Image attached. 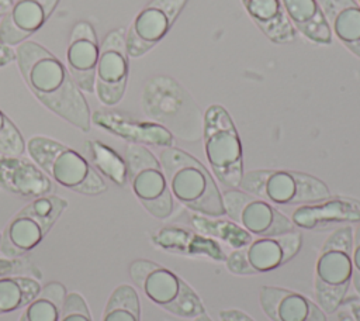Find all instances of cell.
I'll use <instances>...</instances> for the list:
<instances>
[{
  "mask_svg": "<svg viewBox=\"0 0 360 321\" xmlns=\"http://www.w3.org/2000/svg\"><path fill=\"white\" fill-rule=\"evenodd\" d=\"M15 62L27 87L42 106L75 128L90 131V107L66 65L56 55L27 39L17 45Z\"/></svg>",
  "mask_w": 360,
  "mask_h": 321,
  "instance_id": "1",
  "label": "cell"
},
{
  "mask_svg": "<svg viewBox=\"0 0 360 321\" xmlns=\"http://www.w3.org/2000/svg\"><path fill=\"white\" fill-rule=\"evenodd\" d=\"M159 160L176 200L201 215L221 217L225 214L222 194L200 160L176 146L163 148Z\"/></svg>",
  "mask_w": 360,
  "mask_h": 321,
  "instance_id": "2",
  "label": "cell"
},
{
  "mask_svg": "<svg viewBox=\"0 0 360 321\" xmlns=\"http://www.w3.org/2000/svg\"><path fill=\"white\" fill-rule=\"evenodd\" d=\"M25 149L31 159L59 186L84 196H97L107 190L103 176L73 148L49 137H31Z\"/></svg>",
  "mask_w": 360,
  "mask_h": 321,
  "instance_id": "3",
  "label": "cell"
},
{
  "mask_svg": "<svg viewBox=\"0 0 360 321\" xmlns=\"http://www.w3.org/2000/svg\"><path fill=\"white\" fill-rule=\"evenodd\" d=\"M142 107L148 117L183 141L202 137L200 108L188 92L169 76H155L142 93Z\"/></svg>",
  "mask_w": 360,
  "mask_h": 321,
  "instance_id": "4",
  "label": "cell"
},
{
  "mask_svg": "<svg viewBox=\"0 0 360 321\" xmlns=\"http://www.w3.org/2000/svg\"><path fill=\"white\" fill-rule=\"evenodd\" d=\"M353 228L343 225L325 241L315 265V297L325 313H335L352 284Z\"/></svg>",
  "mask_w": 360,
  "mask_h": 321,
  "instance_id": "5",
  "label": "cell"
},
{
  "mask_svg": "<svg viewBox=\"0 0 360 321\" xmlns=\"http://www.w3.org/2000/svg\"><path fill=\"white\" fill-rule=\"evenodd\" d=\"M129 276L152 303L173 315L195 318L205 313L198 294L176 273L153 260H134L129 265Z\"/></svg>",
  "mask_w": 360,
  "mask_h": 321,
  "instance_id": "6",
  "label": "cell"
},
{
  "mask_svg": "<svg viewBox=\"0 0 360 321\" xmlns=\"http://www.w3.org/2000/svg\"><path fill=\"white\" fill-rule=\"evenodd\" d=\"M239 187L270 204H311L330 197L328 186L318 177L284 169H259L243 173Z\"/></svg>",
  "mask_w": 360,
  "mask_h": 321,
  "instance_id": "7",
  "label": "cell"
},
{
  "mask_svg": "<svg viewBox=\"0 0 360 321\" xmlns=\"http://www.w3.org/2000/svg\"><path fill=\"white\" fill-rule=\"evenodd\" d=\"M66 207L68 201L56 194L32 199L6 224L1 232V253L20 258L31 252L48 235Z\"/></svg>",
  "mask_w": 360,
  "mask_h": 321,
  "instance_id": "8",
  "label": "cell"
},
{
  "mask_svg": "<svg viewBox=\"0 0 360 321\" xmlns=\"http://www.w3.org/2000/svg\"><path fill=\"white\" fill-rule=\"evenodd\" d=\"M202 138L208 163L217 179L226 187H239L243 176L242 146L228 111L210 106L202 118Z\"/></svg>",
  "mask_w": 360,
  "mask_h": 321,
  "instance_id": "9",
  "label": "cell"
},
{
  "mask_svg": "<svg viewBox=\"0 0 360 321\" xmlns=\"http://www.w3.org/2000/svg\"><path fill=\"white\" fill-rule=\"evenodd\" d=\"M125 162L128 182L143 208L155 218H167L173 213V196L160 160L145 145L129 144Z\"/></svg>",
  "mask_w": 360,
  "mask_h": 321,
  "instance_id": "10",
  "label": "cell"
},
{
  "mask_svg": "<svg viewBox=\"0 0 360 321\" xmlns=\"http://www.w3.org/2000/svg\"><path fill=\"white\" fill-rule=\"evenodd\" d=\"M301 242L302 237L298 231H288L273 237H259L249 245L231 252L225 259L226 269L238 276L274 270L297 255Z\"/></svg>",
  "mask_w": 360,
  "mask_h": 321,
  "instance_id": "11",
  "label": "cell"
},
{
  "mask_svg": "<svg viewBox=\"0 0 360 321\" xmlns=\"http://www.w3.org/2000/svg\"><path fill=\"white\" fill-rule=\"evenodd\" d=\"M222 203L225 214L250 235L273 237L294 231L292 221L273 204L243 190H226Z\"/></svg>",
  "mask_w": 360,
  "mask_h": 321,
  "instance_id": "12",
  "label": "cell"
},
{
  "mask_svg": "<svg viewBox=\"0 0 360 321\" xmlns=\"http://www.w3.org/2000/svg\"><path fill=\"white\" fill-rule=\"evenodd\" d=\"M128 52L125 45V30L110 31L100 44L96 65L94 92L105 107H112L124 97L128 82Z\"/></svg>",
  "mask_w": 360,
  "mask_h": 321,
  "instance_id": "13",
  "label": "cell"
},
{
  "mask_svg": "<svg viewBox=\"0 0 360 321\" xmlns=\"http://www.w3.org/2000/svg\"><path fill=\"white\" fill-rule=\"evenodd\" d=\"M188 0H150L125 31L128 56L139 58L169 32Z\"/></svg>",
  "mask_w": 360,
  "mask_h": 321,
  "instance_id": "14",
  "label": "cell"
},
{
  "mask_svg": "<svg viewBox=\"0 0 360 321\" xmlns=\"http://www.w3.org/2000/svg\"><path fill=\"white\" fill-rule=\"evenodd\" d=\"M100 44L89 21H77L70 31L66 48V68L82 92L93 93Z\"/></svg>",
  "mask_w": 360,
  "mask_h": 321,
  "instance_id": "15",
  "label": "cell"
},
{
  "mask_svg": "<svg viewBox=\"0 0 360 321\" xmlns=\"http://www.w3.org/2000/svg\"><path fill=\"white\" fill-rule=\"evenodd\" d=\"M91 124L129 144L173 146L174 137L169 130L155 121H142L118 111L96 110L91 113Z\"/></svg>",
  "mask_w": 360,
  "mask_h": 321,
  "instance_id": "16",
  "label": "cell"
},
{
  "mask_svg": "<svg viewBox=\"0 0 360 321\" xmlns=\"http://www.w3.org/2000/svg\"><path fill=\"white\" fill-rule=\"evenodd\" d=\"M59 0H17L0 21V44L17 46L38 32Z\"/></svg>",
  "mask_w": 360,
  "mask_h": 321,
  "instance_id": "17",
  "label": "cell"
},
{
  "mask_svg": "<svg viewBox=\"0 0 360 321\" xmlns=\"http://www.w3.org/2000/svg\"><path fill=\"white\" fill-rule=\"evenodd\" d=\"M0 189L20 197L37 199L53 194L55 186L34 160H30L22 155H0Z\"/></svg>",
  "mask_w": 360,
  "mask_h": 321,
  "instance_id": "18",
  "label": "cell"
},
{
  "mask_svg": "<svg viewBox=\"0 0 360 321\" xmlns=\"http://www.w3.org/2000/svg\"><path fill=\"white\" fill-rule=\"evenodd\" d=\"M259 301L271 321H326L325 311L307 296L276 286H263Z\"/></svg>",
  "mask_w": 360,
  "mask_h": 321,
  "instance_id": "19",
  "label": "cell"
},
{
  "mask_svg": "<svg viewBox=\"0 0 360 321\" xmlns=\"http://www.w3.org/2000/svg\"><path fill=\"white\" fill-rule=\"evenodd\" d=\"M291 221L305 229H322L340 222H359L360 201L346 197H329L318 203L302 204L292 213Z\"/></svg>",
  "mask_w": 360,
  "mask_h": 321,
  "instance_id": "20",
  "label": "cell"
},
{
  "mask_svg": "<svg viewBox=\"0 0 360 321\" xmlns=\"http://www.w3.org/2000/svg\"><path fill=\"white\" fill-rule=\"evenodd\" d=\"M152 242L167 252L186 256H205L214 260H225L226 256L219 244L200 232L179 227H163L152 235Z\"/></svg>",
  "mask_w": 360,
  "mask_h": 321,
  "instance_id": "21",
  "label": "cell"
},
{
  "mask_svg": "<svg viewBox=\"0 0 360 321\" xmlns=\"http://www.w3.org/2000/svg\"><path fill=\"white\" fill-rule=\"evenodd\" d=\"M338 39L360 58V6L354 0H316Z\"/></svg>",
  "mask_w": 360,
  "mask_h": 321,
  "instance_id": "22",
  "label": "cell"
},
{
  "mask_svg": "<svg viewBox=\"0 0 360 321\" xmlns=\"http://www.w3.org/2000/svg\"><path fill=\"white\" fill-rule=\"evenodd\" d=\"M245 10L260 31L276 44H287L295 39L291 25L280 0H240Z\"/></svg>",
  "mask_w": 360,
  "mask_h": 321,
  "instance_id": "23",
  "label": "cell"
},
{
  "mask_svg": "<svg viewBox=\"0 0 360 321\" xmlns=\"http://www.w3.org/2000/svg\"><path fill=\"white\" fill-rule=\"evenodd\" d=\"M283 8L298 32L315 44H330L332 31L316 0H280Z\"/></svg>",
  "mask_w": 360,
  "mask_h": 321,
  "instance_id": "24",
  "label": "cell"
},
{
  "mask_svg": "<svg viewBox=\"0 0 360 321\" xmlns=\"http://www.w3.org/2000/svg\"><path fill=\"white\" fill-rule=\"evenodd\" d=\"M66 294L60 282H48L24 307L18 321H59Z\"/></svg>",
  "mask_w": 360,
  "mask_h": 321,
  "instance_id": "25",
  "label": "cell"
},
{
  "mask_svg": "<svg viewBox=\"0 0 360 321\" xmlns=\"http://www.w3.org/2000/svg\"><path fill=\"white\" fill-rule=\"evenodd\" d=\"M84 149L89 155L90 165L104 177L117 186H125L128 182V169L125 159L111 146L98 141L90 139L84 142Z\"/></svg>",
  "mask_w": 360,
  "mask_h": 321,
  "instance_id": "26",
  "label": "cell"
},
{
  "mask_svg": "<svg viewBox=\"0 0 360 321\" xmlns=\"http://www.w3.org/2000/svg\"><path fill=\"white\" fill-rule=\"evenodd\" d=\"M41 283L27 276L0 277V314L25 307L41 290Z\"/></svg>",
  "mask_w": 360,
  "mask_h": 321,
  "instance_id": "27",
  "label": "cell"
},
{
  "mask_svg": "<svg viewBox=\"0 0 360 321\" xmlns=\"http://www.w3.org/2000/svg\"><path fill=\"white\" fill-rule=\"evenodd\" d=\"M191 224L197 232L221 239L235 249L243 248L252 242V235L232 220H219V217L194 214L191 215Z\"/></svg>",
  "mask_w": 360,
  "mask_h": 321,
  "instance_id": "28",
  "label": "cell"
},
{
  "mask_svg": "<svg viewBox=\"0 0 360 321\" xmlns=\"http://www.w3.org/2000/svg\"><path fill=\"white\" fill-rule=\"evenodd\" d=\"M101 321H141V303L136 290L120 284L110 294Z\"/></svg>",
  "mask_w": 360,
  "mask_h": 321,
  "instance_id": "29",
  "label": "cell"
},
{
  "mask_svg": "<svg viewBox=\"0 0 360 321\" xmlns=\"http://www.w3.org/2000/svg\"><path fill=\"white\" fill-rule=\"evenodd\" d=\"M25 151V141L17 125L0 110V155L21 156Z\"/></svg>",
  "mask_w": 360,
  "mask_h": 321,
  "instance_id": "30",
  "label": "cell"
},
{
  "mask_svg": "<svg viewBox=\"0 0 360 321\" xmlns=\"http://www.w3.org/2000/svg\"><path fill=\"white\" fill-rule=\"evenodd\" d=\"M59 321H93L90 310L80 293L70 291L66 294Z\"/></svg>",
  "mask_w": 360,
  "mask_h": 321,
  "instance_id": "31",
  "label": "cell"
},
{
  "mask_svg": "<svg viewBox=\"0 0 360 321\" xmlns=\"http://www.w3.org/2000/svg\"><path fill=\"white\" fill-rule=\"evenodd\" d=\"M352 286L360 298V221L353 231L352 248Z\"/></svg>",
  "mask_w": 360,
  "mask_h": 321,
  "instance_id": "32",
  "label": "cell"
},
{
  "mask_svg": "<svg viewBox=\"0 0 360 321\" xmlns=\"http://www.w3.org/2000/svg\"><path fill=\"white\" fill-rule=\"evenodd\" d=\"M22 269V262L15 258H0V277L17 273Z\"/></svg>",
  "mask_w": 360,
  "mask_h": 321,
  "instance_id": "33",
  "label": "cell"
},
{
  "mask_svg": "<svg viewBox=\"0 0 360 321\" xmlns=\"http://www.w3.org/2000/svg\"><path fill=\"white\" fill-rule=\"evenodd\" d=\"M221 321H255L252 317L236 308H226L219 311Z\"/></svg>",
  "mask_w": 360,
  "mask_h": 321,
  "instance_id": "34",
  "label": "cell"
},
{
  "mask_svg": "<svg viewBox=\"0 0 360 321\" xmlns=\"http://www.w3.org/2000/svg\"><path fill=\"white\" fill-rule=\"evenodd\" d=\"M15 61V49L13 46L0 44V68Z\"/></svg>",
  "mask_w": 360,
  "mask_h": 321,
  "instance_id": "35",
  "label": "cell"
},
{
  "mask_svg": "<svg viewBox=\"0 0 360 321\" xmlns=\"http://www.w3.org/2000/svg\"><path fill=\"white\" fill-rule=\"evenodd\" d=\"M350 310H352V315L354 317V320L360 321V303L352 301L350 303Z\"/></svg>",
  "mask_w": 360,
  "mask_h": 321,
  "instance_id": "36",
  "label": "cell"
},
{
  "mask_svg": "<svg viewBox=\"0 0 360 321\" xmlns=\"http://www.w3.org/2000/svg\"><path fill=\"white\" fill-rule=\"evenodd\" d=\"M13 0H0V15L3 17L13 6Z\"/></svg>",
  "mask_w": 360,
  "mask_h": 321,
  "instance_id": "37",
  "label": "cell"
},
{
  "mask_svg": "<svg viewBox=\"0 0 360 321\" xmlns=\"http://www.w3.org/2000/svg\"><path fill=\"white\" fill-rule=\"evenodd\" d=\"M339 321H356V320H354V317L350 313L340 311L339 313Z\"/></svg>",
  "mask_w": 360,
  "mask_h": 321,
  "instance_id": "38",
  "label": "cell"
},
{
  "mask_svg": "<svg viewBox=\"0 0 360 321\" xmlns=\"http://www.w3.org/2000/svg\"><path fill=\"white\" fill-rule=\"evenodd\" d=\"M193 321H212L205 313L204 314H201V315H198V317H195Z\"/></svg>",
  "mask_w": 360,
  "mask_h": 321,
  "instance_id": "39",
  "label": "cell"
},
{
  "mask_svg": "<svg viewBox=\"0 0 360 321\" xmlns=\"http://www.w3.org/2000/svg\"><path fill=\"white\" fill-rule=\"evenodd\" d=\"M0 242H1V232H0Z\"/></svg>",
  "mask_w": 360,
  "mask_h": 321,
  "instance_id": "40",
  "label": "cell"
},
{
  "mask_svg": "<svg viewBox=\"0 0 360 321\" xmlns=\"http://www.w3.org/2000/svg\"><path fill=\"white\" fill-rule=\"evenodd\" d=\"M359 3H360V0H359ZM359 6H360V4H359Z\"/></svg>",
  "mask_w": 360,
  "mask_h": 321,
  "instance_id": "41",
  "label": "cell"
}]
</instances>
